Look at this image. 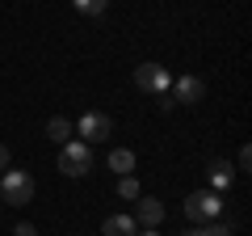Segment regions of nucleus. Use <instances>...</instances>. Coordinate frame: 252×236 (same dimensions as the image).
Returning <instances> with one entry per match:
<instances>
[{
  "instance_id": "nucleus-2",
  "label": "nucleus",
  "mask_w": 252,
  "mask_h": 236,
  "mask_svg": "<svg viewBox=\"0 0 252 236\" xmlns=\"http://www.w3.org/2000/svg\"><path fill=\"white\" fill-rule=\"evenodd\" d=\"M30 198H34V177L26 169H4V177H0V202L26 207Z\"/></svg>"
},
{
  "instance_id": "nucleus-3",
  "label": "nucleus",
  "mask_w": 252,
  "mask_h": 236,
  "mask_svg": "<svg viewBox=\"0 0 252 236\" xmlns=\"http://www.w3.org/2000/svg\"><path fill=\"white\" fill-rule=\"evenodd\" d=\"M219 211H223V198L215 190H198L185 198V219H193V224H210V219H219Z\"/></svg>"
},
{
  "instance_id": "nucleus-13",
  "label": "nucleus",
  "mask_w": 252,
  "mask_h": 236,
  "mask_svg": "<svg viewBox=\"0 0 252 236\" xmlns=\"http://www.w3.org/2000/svg\"><path fill=\"white\" fill-rule=\"evenodd\" d=\"M72 4L84 13V17H101V13L109 9V0H72Z\"/></svg>"
},
{
  "instance_id": "nucleus-16",
  "label": "nucleus",
  "mask_w": 252,
  "mask_h": 236,
  "mask_svg": "<svg viewBox=\"0 0 252 236\" xmlns=\"http://www.w3.org/2000/svg\"><path fill=\"white\" fill-rule=\"evenodd\" d=\"M4 169H9V148L0 144V173H4Z\"/></svg>"
},
{
  "instance_id": "nucleus-10",
  "label": "nucleus",
  "mask_w": 252,
  "mask_h": 236,
  "mask_svg": "<svg viewBox=\"0 0 252 236\" xmlns=\"http://www.w3.org/2000/svg\"><path fill=\"white\" fill-rule=\"evenodd\" d=\"M109 169H114L118 177H130V169H135V152H130V148H114V152H109Z\"/></svg>"
},
{
  "instance_id": "nucleus-9",
  "label": "nucleus",
  "mask_w": 252,
  "mask_h": 236,
  "mask_svg": "<svg viewBox=\"0 0 252 236\" xmlns=\"http://www.w3.org/2000/svg\"><path fill=\"white\" fill-rule=\"evenodd\" d=\"M231 182H235V173H231V164H227V160H215V164H210V190H215V194H223Z\"/></svg>"
},
{
  "instance_id": "nucleus-12",
  "label": "nucleus",
  "mask_w": 252,
  "mask_h": 236,
  "mask_svg": "<svg viewBox=\"0 0 252 236\" xmlns=\"http://www.w3.org/2000/svg\"><path fill=\"white\" fill-rule=\"evenodd\" d=\"M181 236H231V228H227V224H215V219H210L206 228H189V232H181Z\"/></svg>"
},
{
  "instance_id": "nucleus-7",
  "label": "nucleus",
  "mask_w": 252,
  "mask_h": 236,
  "mask_svg": "<svg viewBox=\"0 0 252 236\" xmlns=\"http://www.w3.org/2000/svg\"><path fill=\"white\" fill-rule=\"evenodd\" d=\"M139 211H135V224H143V228H160V219H164V202L160 198H143L139 194Z\"/></svg>"
},
{
  "instance_id": "nucleus-1",
  "label": "nucleus",
  "mask_w": 252,
  "mask_h": 236,
  "mask_svg": "<svg viewBox=\"0 0 252 236\" xmlns=\"http://www.w3.org/2000/svg\"><path fill=\"white\" fill-rule=\"evenodd\" d=\"M89 169H93V144H84V139H67V144H59V173H67V177H84Z\"/></svg>"
},
{
  "instance_id": "nucleus-17",
  "label": "nucleus",
  "mask_w": 252,
  "mask_h": 236,
  "mask_svg": "<svg viewBox=\"0 0 252 236\" xmlns=\"http://www.w3.org/2000/svg\"><path fill=\"white\" fill-rule=\"evenodd\" d=\"M139 236H160V228H147V232H139Z\"/></svg>"
},
{
  "instance_id": "nucleus-5",
  "label": "nucleus",
  "mask_w": 252,
  "mask_h": 236,
  "mask_svg": "<svg viewBox=\"0 0 252 236\" xmlns=\"http://www.w3.org/2000/svg\"><path fill=\"white\" fill-rule=\"evenodd\" d=\"M76 131H80L84 144H101V139L114 135V122H109V114H101V110H89V114L76 122Z\"/></svg>"
},
{
  "instance_id": "nucleus-11",
  "label": "nucleus",
  "mask_w": 252,
  "mask_h": 236,
  "mask_svg": "<svg viewBox=\"0 0 252 236\" xmlns=\"http://www.w3.org/2000/svg\"><path fill=\"white\" fill-rule=\"evenodd\" d=\"M46 139H55V144H67V139H72V122L55 114L51 122H46Z\"/></svg>"
},
{
  "instance_id": "nucleus-4",
  "label": "nucleus",
  "mask_w": 252,
  "mask_h": 236,
  "mask_svg": "<svg viewBox=\"0 0 252 236\" xmlns=\"http://www.w3.org/2000/svg\"><path fill=\"white\" fill-rule=\"evenodd\" d=\"M135 84L143 93H152V97H160V93L172 89V76H168V68H160V64H139L135 68Z\"/></svg>"
},
{
  "instance_id": "nucleus-8",
  "label": "nucleus",
  "mask_w": 252,
  "mask_h": 236,
  "mask_svg": "<svg viewBox=\"0 0 252 236\" xmlns=\"http://www.w3.org/2000/svg\"><path fill=\"white\" fill-rule=\"evenodd\" d=\"M101 236H139V224L135 215H109L101 224Z\"/></svg>"
},
{
  "instance_id": "nucleus-6",
  "label": "nucleus",
  "mask_w": 252,
  "mask_h": 236,
  "mask_svg": "<svg viewBox=\"0 0 252 236\" xmlns=\"http://www.w3.org/2000/svg\"><path fill=\"white\" fill-rule=\"evenodd\" d=\"M168 93H172V101H177V106H198V101L206 97V84H202L198 76H177Z\"/></svg>"
},
{
  "instance_id": "nucleus-15",
  "label": "nucleus",
  "mask_w": 252,
  "mask_h": 236,
  "mask_svg": "<svg viewBox=\"0 0 252 236\" xmlns=\"http://www.w3.org/2000/svg\"><path fill=\"white\" fill-rule=\"evenodd\" d=\"M13 236H38V232H34V224H17V228H13Z\"/></svg>"
},
{
  "instance_id": "nucleus-14",
  "label": "nucleus",
  "mask_w": 252,
  "mask_h": 236,
  "mask_svg": "<svg viewBox=\"0 0 252 236\" xmlns=\"http://www.w3.org/2000/svg\"><path fill=\"white\" fill-rule=\"evenodd\" d=\"M139 194H143V190H139V182H135V177H118V198H126V202H135Z\"/></svg>"
}]
</instances>
